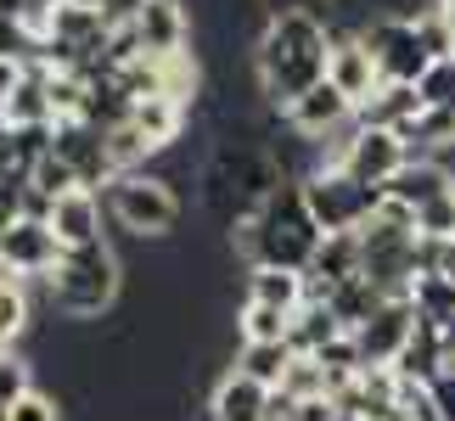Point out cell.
<instances>
[{
  "mask_svg": "<svg viewBox=\"0 0 455 421\" xmlns=\"http://www.w3.org/2000/svg\"><path fill=\"white\" fill-rule=\"evenodd\" d=\"M12 421H62V410H57V399H51V393L34 388L28 399H17V405H12Z\"/></svg>",
  "mask_w": 455,
  "mask_h": 421,
  "instance_id": "31",
  "label": "cell"
},
{
  "mask_svg": "<svg viewBox=\"0 0 455 421\" xmlns=\"http://www.w3.org/2000/svg\"><path fill=\"white\" fill-rule=\"evenodd\" d=\"M343 338V321L331 314V304H321V298H309V304L292 314V326H287V348L292 354H321L326 343H338Z\"/></svg>",
  "mask_w": 455,
  "mask_h": 421,
  "instance_id": "19",
  "label": "cell"
},
{
  "mask_svg": "<svg viewBox=\"0 0 455 421\" xmlns=\"http://www.w3.org/2000/svg\"><path fill=\"white\" fill-rule=\"evenodd\" d=\"M45 225L57 231L62 253L68 248H96L101 242V197L96 191H68V197H57L45 208Z\"/></svg>",
  "mask_w": 455,
  "mask_h": 421,
  "instance_id": "15",
  "label": "cell"
},
{
  "mask_svg": "<svg viewBox=\"0 0 455 421\" xmlns=\"http://www.w3.org/2000/svg\"><path fill=\"white\" fill-rule=\"evenodd\" d=\"M416 304L411 298H388L371 321H365L360 331H355V343H360V354H365V365H394L399 354H405V343L416 338Z\"/></svg>",
  "mask_w": 455,
  "mask_h": 421,
  "instance_id": "9",
  "label": "cell"
},
{
  "mask_svg": "<svg viewBox=\"0 0 455 421\" xmlns=\"http://www.w3.org/2000/svg\"><path fill=\"white\" fill-rule=\"evenodd\" d=\"M6 124L12 130H40V124H57L51 113V62H28L23 79L12 91V107H6Z\"/></svg>",
  "mask_w": 455,
  "mask_h": 421,
  "instance_id": "17",
  "label": "cell"
},
{
  "mask_svg": "<svg viewBox=\"0 0 455 421\" xmlns=\"http://www.w3.org/2000/svg\"><path fill=\"white\" fill-rule=\"evenodd\" d=\"M23 6H28V0H0V12H6V17H23Z\"/></svg>",
  "mask_w": 455,
  "mask_h": 421,
  "instance_id": "36",
  "label": "cell"
},
{
  "mask_svg": "<svg viewBox=\"0 0 455 421\" xmlns=\"http://www.w3.org/2000/svg\"><path fill=\"white\" fill-rule=\"evenodd\" d=\"M108 208H113V219L124 225L130 236H141V242L174 236V225H180V214H186L164 174H118V180L108 186Z\"/></svg>",
  "mask_w": 455,
  "mask_h": 421,
  "instance_id": "4",
  "label": "cell"
},
{
  "mask_svg": "<svg viewBox=\"0 0 455 421\" xmlns=\"http://www.w3.org/2000/svg\"><path fill=\"white\" fill-rule=\"evenodd\" d=\"M355 34L377 57L382 84H422V74L433 68V51H427L416 17H371V23H360Z\"/></svg>",
  "mask_w": 455,
  "mask_h": 421,
  "instance_id": "5",
  "label": "cell"
},
{
  "mask_svg": "<svg viewBox=\"0 0 455 421\" xmlns=\"http://www.w3.org/2000/svg\"><path fill=\"white\" fill-rule=\"evenodd\" d=\"M355 113H360V107H355V101H348V96L338 91V84H315V91H309L304 101H292V107H287L282 118H287V124L299 130V135L326 140V135H338V130H343Z\"/></svg>",
  "mask_w": 455,
  "mask_h": 421,
  "instance_id": "14",
  "label": "cell"
},
{
  "mask_svg": "<svg viewBox=\"0 0 455 421\" xmlns=\"http://www.w3.org/2000/svg\"><path fill=\"white\" fill-rule=\"evenodd\" d=\"M326 62H331V28L309 6L275 12L270 23L259 28V45H253L259 96H270L282 113L292 101H304L315 84H326Z\"/></svg>",
  "mask_w": 455,
  "mask_h": 421,
  "instance_id": "1",
  "label": "cell"
},
{
  "mask_svg": "<svg viewBox=\"0 0 455 421\" xmlns=\"http://www.w3.org/2000/svg\"><path fill=\"white\" fill-rule=\"evenodd\" d=\"M0 174H23V163H17V130L0 124Z\"/></svg>",
  "mask_w": 455,
  "mask_h": 421,
  "instance_id": "33",
  "label": "cell"
},
{
  "mask_svg": "<svg viewBox=\"0 0 455 421\" xmlns=\"http://www.w3.org/2000/svg\"><path fill=\"white\" fill-rule=\"evenodd\" d=\"M130 28L141 40V57H180L186 40H191V17H186L180 0H147Z\"/></svg>",
  "mask_w": 455,
  "mask_h": 421,
  "instance_id": "12",
  "label": "cell"
},
{
  "mask_svg": "<svg viewBox=\"0 0 455 421\" xmlns=\"http://www.w3.org/2000/svg\"><path fill=\"white\" fill-rule=\"evenodd\" d=\"M118 258L108 242L96 248H68L62 265L45 275V304L62 314V321H96L118 304Z\"/></svg>",
  "mask_w": 455,
  "mask_h": 421,
  "instance_id": "3",
  "label": "cell"
},
{
  "mask_svg": "<svg viewBox=\"0 0 455 421\" xmlns=\"http://www.w3.org/2000/svg\"><path fill=\"white\" fill-rule=\"evenodd\" d=\"M287 326H292V314L242 298V309H236V338L242 343H287Z\"/></svg>",
  "mask_w": 455,
  "mask_h": 421,
  "instance_id": "24",
  "label": "cell"
},
{
  "mask_svg": "<svg viewBox=\"0 0 455 421\" xmlns=\"http://www.w3.org/2000/svg\"><path fill=\"white\" fill-rule=\"evenodd\" d=\"M450 191H455V174L444 169V157H411V163L388 180L382 197H394V203H405V208H427V203L450 197Z\"/></svg>",
  "mask_w": 455,
  "mask_h": 421,
  "instance_id": "16",
  "label": "cell"
},
{
  "mask_svg": "<svg viewBox=\"0 0 455 421\" xmlns=\"http://www.w3.org/2000/svg\"><path fill=\"white\" fill-rule=\"evenodd\" d=\"M433 410H439V421H455V371L433 382Z\"/></svg>",
  "mask_w": 455,
  "mask_h": 421,
  "instance_id": "32",
  "label": "cell"
},
{
  "mask_svg": "<svg viewBox=\"0 0 455 421\" xmlns=\"http://www.w3.org/2000/svg\"><path fill=\"white\" fill-rule=\"evenodd\" d=\"M326 84H338V91L365 107L377 91H382V74H377V57L360 45V34H338L331 28V62H326Z\"/></svg>",
  "mask_w": 455,
  "mask_h": 421,
  "instance_id": "10",
  "label": "cell"
},
{
  "mask_svg": "<svg viewBox=\"0 0 455 421\" xmlns=\"http://www.w3.org/2000/svg\"><path fill=\"white\" fill-rule=\"evenodd\" d=\"M275 393H287L292 405L326 399V365H321V360H309V354H299V360H292V371H287V382H282Z\"/></svg>",
  "mask_w": 455,
  "mask_h": 421,
  "instance_id": "25",
  "label": "cell"
},
{
  "mask_svg": "<svg viewBox=\"0 0 455 421\" xmlns=\"http://www.w3.org/2000/svg\"><path fill=\"white\" fill-rule=\"evenodd\" d=\"M57 152L79 169V180L91 186V191L101 180H108V186L118 180V174H113V157H108V130L91 124V118H68V124H57Z\"/></svg>",
  "mask_w": 455,
  "mask_h": 421,
  "instance_id": "11",
  "label": "cell"
},
{
  "mask_svg": "<svg viewBox=\"0 0 455 421\" xmlns=\"http://www.w3.org/2000/svg\"><path fill=\"white\" fill-rule=\"evenodd\" d=\"M231 236H236V253L248 258V270L275 265V270H299V275L315 265V253H321V242H326V231L315 225L299 180H282Z\"/></svg>",
  "mask_w": 455,
  "mask_h": 421,
  "instance_id": "2",
  "label": "cell"
},
{
  "mask_svg": "<svg viewBox=\"0 0 455 421\" xmlns=\"http://www.w3.org/2000/svg\"><path fill=\"white\" fill-rule=\"evenodd\" d=\"M405 163H411L405 140H399L394 130H371V124H360L355 135H348V147L338 157V169L348 174V180H360V186H371V191H388V180Z\"/></svg>",
  "mask_w": 455,
  "mask_h": 421,
  "instance_id": "7",
  "label": "cell"
},
{
  "mask_svg": "<svg viewBox=\"0 0 455 421\" xmlns=\"http://www.w3.org/2000/svg\"><path fill=\"white\" fill-rule=\"evenodd\" d=\"M248 298H253V304L282 309V314H299V309L309 304V275H299V270H275V265H259V270H248Z\"/></svg>",
  "mask_w": 455,
  "mask_h": 421,
  "instance_id": "18",
  "label": "cell"
},
{
  "mask_svg": "<svg viewBox=\"0 0 455 421\" xmlns=\"http://www.w3.org/2000/svg\"><path fill=\"white\" fill-rule=\"evenodd\" d=\"M62 6H74V12H101V17H113L118 0H62Z\"/></svg>",
  "mask_w": 455,
  "mask_h": 421,
  "instance_id": "35",
  "label": "cell"
},
{
  "mask_svg": "<svg viewBox=\"0 0 455 421\" xmlns=\"http://www.w3.org/2000/svg\"><path fill=\"white\" fill-rule=\"evenodd\" d=\"M0 354H6V348H0Z\"/></svg>",
  "mask_w": 455,
  "mask_h": 421,
  "instance_id": "38",
  "label": "cell"
},
{
  "mask_svg": "<svg viewBox=\"0 0 455 421\" xmlns=\"http://www.w3.org/2000/svg\"><path fill=\"white\" fill-rule=\"evenodd\" d=\"M416 236H433V242H455V191L427 208H416Z\"/></svg>",
  "mask_w": 455,
  "mask_h": 421,
  "instance_id": "29",
  "label": "cell"
},
{
  "mask_svg": "<svg viewBox=\"0 0 455 421\" xmlns=\"http://www.w3.org/2000/svg\"><path fill=\"white\" fill-rule=\"evenodd\" d=\"M28 393H34V365L6 348V354H0V405L12 410L17 399H28Z\"/></svg>",
  "mask_w": 455,
  "mask_h": 421,
  "instance_id": "28",
  "label": "cell"
},
{
  "mask_svg": "<svg viewBox=\"0 0 455 421\" xmlns=\"http://www.w3.org/2000/svg\"><path fill=\"white\" fill-rule=\"evenodd\" d=\"M304 203H309V214L326 236H355V231H365V219L377 214L382 191L348 180L343 169H321V174L304 180Z\"/></svg>",
  "mask_w": 455,
  "mask_h": 421,
  "instance_id": "6",
  "label": "cell"
},
{
  "mask_svg": "<svg viewBox=\"0 0 455 421\" xmlns=\"http://www.w3.org/2000/svg\"><path fill=\"white\" fill-rule=\"evenodd\" d=\"M270 416H275V388L242 371H225L208 393V421H270Z\"/></svg>",
  "mask_w": 455,
  "mask_h": 421,
  "instance_id": "13",
  "label": "cell"
},
{
  "mask_svg": "<svg viewBox=\"0 0 455 421\" xmlns=\"http://www.w3.org/2000/svg\"><path fill=\"white\" fill-rule=\"evenodd\" d=\"M0 258L17 270V281H45L62 265V242H57V231H51L45 219L23 214L6 236H0Z\"/></svg>",
  "mask_w": 455,
  "mask_h": 421,
  "instance_id": "8",
  "label": "cell"
},
{
  "mask_svg": "<svg viewBox=\"0 0 455 421\" xmlns=\"http://www.w3.org/2000/svg\"><path fill=\"white\" fill-rule=\"evenodd\" d=\"M292 360H299V354H292L287 343H242V354H236L231 371L253 377V382H265V388H282L287 371H292Z\"/></svg>",
  "mask_w": 455,
  "mask_h": 421,
  "instance_id": "22",
  "label": "cell"
},
{
  "mask_svg": "<svg viewBox=\"0 0 455 421\" xmlns=\"http://www.w3.org/2000/svg\"><path fill=\"white\" fill-rule=\"evenodd\" d=\"M411 304H416V321H422V326L450 331L455 326V281L450 275H416Z\"/></svg>",
  "mask_w": 455,
  "mask_h": 421,
  "instance_id": "23",
  "label": "cell"
},
{
  "mask_svg": "<svg viewBox=\"0 0 455 421\" xmlns=\"http://www.w3.org/2000/svg\"><path fill=\"white\" fill-rule=\"evenodd\" d=\"M130 124L152 140V152H169L174 140H180V130H186V107L169 101V96H147V101L130 107Z\"/></svg>",
  "mask_w": 455,
  "mask_h": 421,
  "instance_id": "20",
  "label": "cell"
},
{
  "mask_svg": "<svg viewBox=\"0 0 455 421\" xmlns=\"http://www.w3.org/2000/svg\"><path fill=\"white\" fill-rule=\"evenodd\" d=\"M34 309H28V287L17 281V287H0V348H12L17 338L28 331Z\"/></svg>",
  "mask_w": 455,
  "mask_h": 421,
  "instance_id": "26",
  "label": "cell"
},
{
  "mask_svg": "<svg viewBox=\"0 0 455 421\" xmlns=\"http://www.w3.org/2000/svg\"><path fill=\"white\" fill-rule=\"evenodd\" d=\"M0 421H12V410H6V405H0Z\"/></svg>",
  "mask_w": 455,
  "mask_h": 421,
  "instance_id": "37",
  "label": "cell"
},
{
  "mask_svg": "<svg viewBox=\"0 0 455 421\" xmlns=\"http://www.w3.org/2000/svg\"><path fill=\"white\" fill-rule=\"evenodd\" d=\"M422 113V96H416V84H382V91L360 107V124H371V130H405L411 118Z\"/></svg>",
  "mask_w": 455,
  "mask_h": 421,
  "instance_id": "21",
  "label": "cell"
},
{
  "mask_svg": "<svg viewBox=\"0 0 455 421\" xmlns=\"http://www.w3.org/2000/svg\"><path fill=\"white\" fill-rule=\"evenodd\" d=\"M28 214V180L23 174H0V236Z\"/></svg>",
  "mask_w": 455,
  "mask_h": 421,
  "instance_id": "30",
  "label": "cell"
},
{
  "mask_svg": "<svg viewBox=\"0 0 455 421\" xmlns=\"http://www.w3.org/2000/svg\"><path fill=\"white\" fill-rule=\"evenodd\" d=\"M17 79H23V68H17V62H0V124H6V107H12Z\"/></svg>",
  "mask_w": 455,
  "mask_h": 421,
  "instance_id": "34",
  "label": "cell"
},
{
  "mask_svg": "<svg viewBox=\"0 0 455 421\" xmlns=\"http://www.w3.org/2000/svg\"><path fill=\"white\" fill-rule=\"evenodd\" d=\"M416 96H422V107H444V113H455V62H450V57L433 62L427 74H422V84H416Z\"/></svg>",
  "mask_w": 455,
  "mask_h": 421,
  "instance_id": "27",
  "label": "cell"
}]
</instances>
